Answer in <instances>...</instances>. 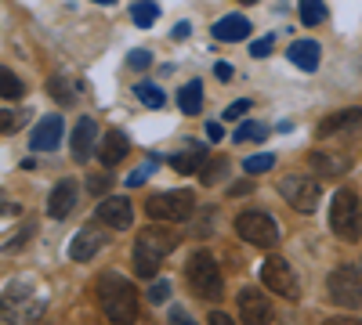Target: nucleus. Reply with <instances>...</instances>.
Returning <instances> with one entry per match:
<instances>
[{"label":"nucleus","instance_id":"f257e3e1","mask_svg":"<svg viewBox=\"0 0 362 325\" xmlns=\"http://www.w3.org/2000/svg\"><path fill=\"white\" fill-rule=\"evenodd\" d=\"M98 300H102V311L112 325H134L138 321V293L124 275L105 271L98 278Z\"/></svg>","mask_w":362,"mask_h":325},{"label":"nucleus","instance_id":"f03ea898","mask_svg":"<svg viewBox=\"0 0 362 325\" xmlns=\"http://www.w3.org/2000/svg\"><path fill=\"white\" fill-rule=\"evenodd\" d=\"M174 246H177V235H174L170 228H160V221L148 224V228L138 235V243H134V271H138L141 278H156L163 257H167Z\"/></svg>","mask_w":362,"mask_h":325},{"label":"nucleus","instance_id":"7ed1b4c3","mask_svg":"<svg viewBox=\"0 0 362 325\" xmlns=\"http://www.w3.org/2000/svg\"><path fill=\"white\" fill-rule=\"evenodd\" d=\"M329 231L344 243H358L362 239V206L355 199L351 188H341L329 202Z\"/></svg>","mask_w":362,"mask_h":325},{"label":"nucleus","instance_id":"20e7f679","mask_svg":"<svg viewBox=\"0 0 362 325\" xmlns=\"http://www.w3.org/2000/svg\"><path fill=\"white\" fill-rule=\"evenodd\" d=\"M185 278H189V289L196 293L199 300H218L221 297V271H218V260L210 257L206 250L192 253L189 264H185Z\"/></svg>","mask_w":362,"mask_h":325},{"label":"nucleus","instance_id":"39448f33","mask_svg":"<svg viewBox=\"0 0 362 325\" xmlns=\"http://www.w3.org/2000/svg\"><path fill=\"white\" fill-rule=\"evenodd\" d=\"M196 210V199L192 192L185 188H177V192H160L145 202V214L153 217V221H189Z\"/></svg>","mask_w":362,"mask_h":325},{"label":"nucleus","instance_id":"423d86ee","mask_svg":"<svg viewBox=\"0 0 362 325\" xmlns=\"http://www.w3.org/2000/svg\"><path fill=\"white\" fill-rule=\"evenodd\" d=\"M235 231H239V239H243V243L261 246V250H268V246L279 243V228H276V221H272L264 210L239 214V217H235Z\"/></svg>","mask_w":362,"mask_h":325},{"label":"nucleus","instance_id":"0eeeda50","mask_svg":"<svg viewBox=\"0 0 362 325\" xmlns=\"http://www.w3.org/2000/svg\"><path fill=\"white\" fill-rule=\"evenodd\" d=\"M261 282L276 293V297H286V300H297L300 297V286H297L293 268H290L286 260H279V257H268L261 264Z\"/></svg>","mask_w":362,"mask_h":325},{"label":"nucleus","instance_id":"6e6552de","mask_svg":"<svg viewBox=\"0 0 362 325\" xmlns=\"http://www.w3.org/2000/svg\"><path fill=\"white\" fill-rule=\"evenodd\" d=\"M279 195L293 206V210H300V214H312L315 206H319V185L312 181V177H300V173H290V177H283L279 181Z\"/></svg>","mask_w":362,"mask_h":325},{"label":"nucleus","instance_id":"1a4fd4ad","mask_svg":"<svg viewBox=\"0 0 362 325\" xmlns=\"http://www.w3.org/2000/svg\"><path fill=\"white\" fill-rule=\"evenodd\" d=\"M326 289H329V300H334V304H341V307H362V275L355 268H348V264L329 275Z\"/></svg>","mask_w":362,"mask_h":325},{"label":"nucleus","instance_id":"9d476101","mask_svg":"<svg viewBox=\"0 0 362 325\" xmlns=\"http://www.w3.org/2000/svg\"><path fill=\"white\" fill-rule=\"evenodd\" d=\"M44 314V300L40 297H25L18 300V289H8L4 297V325H29Z\"/></svg>","mask_w":362,"mask_h":325},{"label":"nucleus","instance_id":"9b49d317","mask_svg":"<svg viewBox=\"0 0 362 325\" xmlns=\"http://www.w3.org/2000/svg\"><path fill=\"white\" fill-rule=\"evenodd\" d=\"M95 217H98L105 228L124 231V228H131V221H134V206H131V199H124V195L102 199V202H98V210H95Z\"/></svg>","mask_w":362,"mask_h":325},{"label":"nucleus","instance_id":"f8f14e48","mask_svg":"<svg viewBox=\"0 0 362 325\" xmlns=\"http://www.w3.org/2000/svg\"><path fill=\"white\" fill-rule=\"evenodd\" d=\"M235 304H239V318H243V325H268L272 304L264 300V293H257V289H239Z\"/></svg>","mask_w":362,"mask_h":325},{"label":"nucleus","instance_id":"ddd939ff","mask_svg":"<svg viewBox=\"0 0 362 325\" xmlns=\"http://www.w3.org/2000/svg\"><path fill=\"white\" fill-rule=\"evenodd\" d=\"M62 116H44V120L33 127L29 134V145H33V152H54L58 145H62Z\"/></svg>","mask_w":362,"mask_h":325},{"label":"nucleus","instance_id":"4468645a","mask_svg":"<svg viewBox=\"0 0 362 325\" xmlns=\"http://www.w3.org/2000/svg\"><path fill=\"white\" fill-rule=\"evenodd\" d=\"M95 141H98V127H95V120H90V116H83V120L73 127V141H69L73 159H76V163H87L90 152H95Z\"/></svg>","mask_w":362,"mask_h":325},{"label":"nucleus","instance_id":"2eb2a0df","mask_svg":"<svg viewBox=\"0 0 362 325\" xmlns=\"http://www.w3.org/2000/svg\"><path fill=\"white\" fill-rule=\"evenodd\" d=\"M109 239H105V231L102 228H83V231H76V239L69 243V260H90L102 246H105Z\"/></svg>","mask_w":362,"mask_h":325},{"label":"nucleus","instance_id":"dca6fc26","mask_svg":"<svg viewBox=\"0 0 362 325\" xmlns=\"http://www.w3.org/2000/svg\"><path fill=\"white\" fill-rule=\"evenodd\" d=\"M73 206H76V181H58L51 199H47V214L54 221H66L73 214Z\"/></svg>","mask_w":362,"mask_h":325},{"label":"nucleus","instance_id":"f3484780","mask_svg":"<svg viewBox=\"0 0 362 325\" xmlns=\"http://www.w3.org/2000/svg\"><path fill=\"white\" fill-rule=\"evenodd\" d=\"M247 33H250V18L247 15H225L221 22H214V40H221V44L247 40Z\"/></svg>","mask_w":362,"mask_h":325},{"label":"nucleus","instance_id":"a211bd4d","mask_svg":"<svg viewBox=\"0 0 362 325\" xmlns=\"http://www.w3.org/2000/svg\"><path fill=\"white\" fill-rule=\"evenodd\" d=\"M124 156H131V141L124 130H109L102 137V163L105 166H116V163H124Z\"/></svg>","mask_w":362,"mask_h":325},{"label":"nucleus","instance_id":"6ab92c4d","mask_svg":"<svg viewBox=\"0 0 362 325\" xmlns=\"http://www.w3.org/2000/svg\"><path fill=\"white\" fill-rule=\"evenodd\" d=\"M286 54H290V62L297 69H305V73H315L319 69V44L315 40H293Z\"/></svg>","mask_w":362,"mask_h":325},{"label":"nucleus","instance_id":"aec40b11","mask_svg":"<svg viewBox=\"0 0 362 325\" xmlns=\"http://www.w3.org/2000/svg\"><path fill=\"white\" fill-rule=\"evenodd\" d=\"M348 127H362V105L358 109H341V112H329L326 120L319 123V134H337V130H348Z\"/></svg>","mask_w":362,"mask_h":325},{"label":"nucleus","instance_id":"412c9836","mask_svg":"<svg viewBox=\"0 0 362 325\" xmlns=\"http://www.w3.org/2000/svg\"><path fill=\"white\" fill-rule=\"evenodd\" d=\"M308 163H312V170L322 173V177H337V173H344V170L351 166V159L341 156V152H312Z\"/></svg>","mask_w":362,"mask_h":325},{"label":"nucleus","instance_id":"4be33fe9","mask_svg":"<svg viewBox=\"0 0 362 325\" xmlns=\"http://www.w3.org/2000/svg\"><path fill=\"white\" fill-rule=\"evenodd\" d=\"M47 91H51L54 102H62V105L80 102V83H76L73 76H51V80H47Z\"/></svg>","mask_w":362,"mask_h":325},{"label":"nucleus","instance_id":"5701e85b","mask_svg":"<svg viewBox=\"0 0 362 325\" xmlns=\"http://www.w3.org/2000/svg\"><path fill=\"white\" fill-rule=\"evenodd\" d=\"M177 105H181V112H185V116H196L203 109V83L199 80H189L177 91Z\"/></svg>","mask_w":362,"mask_h":325},{"label":"nucleus","instance_id":"b1692460","mask_svg":"<svg viewBox=\"0 0 362 325\" xmlns=\"http://www.w3.org/2000/svg\"><path fill=\"white\" fill-rule=\"evenodd\" d=\"M170 166L177 173H199L203 170V145H192L189 152H174L170 156Z\"/></svg>","mask_w":362,"mask_h":325},{"label":"nucleus","instance_id":"393cba45","mask_svg":"<svg viewBox=\"0 0 362 325\" xmlns=\"http://www.w3.org/2000/svg\"><path fill=\"white\" fill-rule=\"evenodd\" d=\"M297 15H300L305 25H319V22H326V4H322V0H300Z\"/></svg>","mask_w":362,"mask_h":325},{"label":"nucleus","instance_id":"a878e982","mask_svg":"<svg viewBox=\"0 0 362 325\" xmlns=\"http://www.w3.org/2000/svg\"><path fill=\"white\" fill-rule=\"evenodd\" d=\"M131 18H134V25L138 29H148L156 18H160V8L153 4V0H138V4L131 8Z\"/></svg>","mask_w":362,"mask_h":325},{"label":"nucleus","instance_id":"bb28decb","mask_svg":"<svg viewBox=\"0 0 362 325\" xmlns=\"http://www.w3.org/2000/svg\"><path fill=\"white\" fill-rule=\"evenodd\" d=\"M134 94L141 98L145 109H163V105H167V94L160 91L156 83H138V91H134Z\"/></svg>","mask_w":362,"mask_h":325},{"label":"nucleus","instance_id":"cd10ccee","mask_svg":"<svg viewBox=\"0 0 362 325\" xmlns=\"http://www.w3.org/2000/svg\"><path fill=\"white\" fill-rule=\"evenodd\" d=\"M0 94H4L8 102L22 98V80H18L11 69H0Z\"/></svg>","mask_w":362,"mask_h":325},{"label":"nucleus","instance_id":"c85d7f7f","mask_svg":"<svg viewBox=\"0 0 362 325\" xmlns=\"http://www.w3.org/2000/svg\"><path fill=\"white\" fill-rule=\"evenodd\" d=\"M272 166H276V156H247V163H243V170L250 173V177H257V173H268Z\"/></svg>","mask_w":362,"mask_h":325},{"label":"nucleus","instance_id":"c756f323","mask_svg":"<svg viewBox=\"0 0 362 325\" xmlns=\"http://www.w3.org/2000/svg\"><path fill=\"white\" fill-rule=\"evenodd\" d=\"M268 137V127L264 123H243L235 130V141H264Z\"/></svg>","mask_w":362,"mask_h":325},{"label":"nucleus","instance_id":"7c9ffc66","mask_svg":"<svg viewBox=\"0 0 362 325\" xmlns=\"http://www.w3.org/2000/svg\"><path fill=\"white\" fill-rule=\"evenodd\" d=\"M221 173H225V159H210V163H206V166L199 170V177H203L206 185H214L218 177H221Z\"/></svg>","mask_w":362,"mask_h":325},{"label":"nucleus","instance_id":"2f4dec72","mask_svg":"<svg viewBox=\"0 0 362 325\" xmlns=\"http://www.w3.org/2000/svg\"><path fill=\"white\" fill-rule=\"evenodd\" d=\"M87 188L95 192V195H105V192L112 188V177H109V173H90V181H87Z\"/></svg>","mask_w":362,"mask_h":325},{"label":"nucleus","instance_id":"473e14b6","mask_svg":"<svg viewBox=\"0 0 362 325\" xmlns=\"http://www.w3.org/2000/svg\"><path fill=\"white\" fill-rule=\"evenodd\" d=\"M127 66L131 69H148V66H153V54H148V51H131L127 54Z\"/></svg>","mask_w":362,"mask_h":325},{"label":"nucleus","instance_id":"72a5a7b5","mask_svg":"<svg viewBox=\"0 0 362 325\" xmlns=\"http://www.w3.org/2000/svg\"><path fill=\"white\" fill-rule=\"evenodd\" d=\"M167 297H170V282H163V278L153 282V289H148V300H153V304H163Z\"/></svg>","mask_w":362,"mask_h":325},{"label":"nucleus","instance_id":"f704fd0d","mask_svg":"<svg viewBox=\"0 0 362 325\" xmlns=\"http://www.w3.org/2000/svg\"><path fill=\"white\" fill-rule=\"evenodd\" d=\"M272 44H276V37H261V40L250 44V54L254 58H264V54H272Z\"/></svg>","mask_w":362,"mask_h":325},{"label":"nucleus","instance_id":"c9c22d12","mask_svg":"<svg viewBox=\"0 0 362 325\" xmlns=\"http://www.w3.org/2000/svg\"><path fill=\"white\" fill-rule=\"evenodd\" d=\"M247 109H250V102H247V98H243V102H232V105L225 109V120H239V116H243Z\"/></svg>","mask_w":362,"mask_h":325},{"label":"nucleus","instance_id":"e433bc0d","mask_svg":"<svg viewBox=\"0 0 362 325\" xmlns=\"http://www.w3.org/2000/svg\"><path fill=\"white\" fill-rule=\"evenodd\" d=\"M170 325H196V321L181 311V307H174V311H170Z\"/></svg>","mask_w":362,"mask_h":325},{"label":"nucleus","instance_id":"4c0bfd02","mask_svg":"<svg viewBox=\"0 0 362 325\" xmlns=\"http://www.w3.org/2000/svg\"><path fill=\"white\" fill-rule=\"evenodd\" d=\"M206 325H235L225 311H210V318H206Z\"/></svg>","mask_w":362,"mask_h":325},{"label":"nucleus","instance_id":"58836bf2","mask_svg":"<svg viewBox=\"0 0 362 325\" xmlns=\"http://www.w3.org/2000/svg\"><path fill=\"white\" fill-rule=\"evenodd\" d=\"M206 137H210V141H221V137H225V127H221V123H210V127H206Z\"/></svg>","mask_w":362,"mask_h":325},{"label":"nucleus","instance_id":"ea45409f","mask_svg":"<svg viewBox=\"0 0 362 325\" xmlns=\"http://www.w3.org/2000/svg\"><path fill=\"white\" fill-rule=\"evenodd\" d=\"M145 177H148V166H141V170H134V173L127 177V185L134 188V185H141V181H145Z\"/></svg>","mask_w":362,"mask_h":325},{"label":"nucleus","instance_id":"a19ab883","mask_svg":"<svg viewBox=\"0 0 362 325\" xmlns=\"http://www.w3.org/2000/svg\"><path fill=\"white\" fill-rule=\"evenodd\" d=\"M214 73H218V80H232V66H228V62H218Z\"/></svg>","mask_w":362,"mask_h":325},{"label":"nucleus","instance_id":"79ce46f5","mask_svg":"<svg viewBox=\"0 0 362 325\" xmlns=\"http://www.w3.org/2000/svg\"><path fill=\"white\" fill-rule=\"evenodd\" d=\"M181 37H189V22H177L174 25V40H181Z\"/></svg>","mask_w":362,"mask_h":325},{"label":"nucleus","instance_id":"37998d69","mask_svg":"<svg viewBox=\"0 0 362 325\" xmlns=\"http://www.w3.org/2000/svg\"><path fill=\"white\" fill-rule=\"evenodd\" d=\"M326 325H362V321H355V318H329Z\"/></svg>","mask_w":362,"mask_h":325},{"label":"nucleus","instance_id":"c03bdc74","mask_svg":"<svg viewBox=\"0 0 362 325\" xmlns=\"http://www.w3.org/2000/svg\"><path fill=\"white\" fill-rule=\"evenodd\" d=\"M95 4H112V0H95Z\"/></svg>","mask_w":362,"mask_h":325},{"label":"nucleus","instance_id":"a18cd8bd","mask_svg":"<svg viewBox=\"0 0 362 325\" xmlns=\"http://www.w3.org/2000/svg\"><path fill=\"white\" fill-rule=\"evenodd\" d=\"M243 4H254V0H243Z\"/></svg>","mask_w":362,"mask_h":325}]
</instances>
